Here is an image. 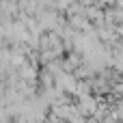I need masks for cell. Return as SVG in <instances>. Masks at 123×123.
Wrapping results in <instances>:
<instances>
[{"mask_svg": "<svg viewBox=\"0 0 123 123\" xmlns=\"http://www.w3.org/2000/svg\"><path fill=\"white\" fill-rule=\"evenodd\" d=\"M97 104H99V99H97L95 95H82V97H76V102H74L76 110H78L84 119H89V117H93V115H95Z\"/></svg>", "mask_w": 123, "mask_h": 123, "instance_id": "1", "label": "cell"}, {"mask_svg": "<svg viewBox=\"0 0 123 123\" xmlns=\"http://www.w3.org/2000/svg\"><path fill=\"white\" fill-rule=\"evenodd\" d=\"M41 123H52V121H50V119H45V121H41Z\"/></svg>", "mask_w": 123, "mask_h": 123, "instance_id": "2", "label": "cell"}]
</instances>
